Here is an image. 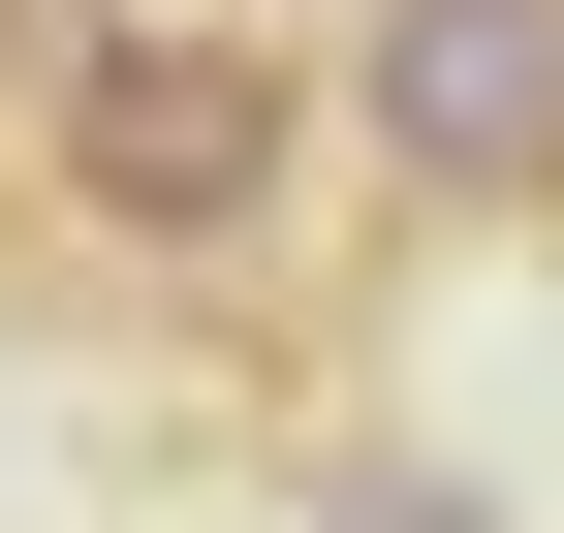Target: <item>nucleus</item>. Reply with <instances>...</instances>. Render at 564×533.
Wrapping results in <instances>:
<instances>
[{
  "mask_svg": "<svg viewBox=\"0 0 564 533\" xmlns=\"http://www.w3.org/2000/svg\"><path fill=\"white\" fill-rule=\"evenodd\" d=\"M0 126H32V188H63L95 251H251L282 188H314L345 95H314L282 32H32V95H0Z\"/></svg>",
  "mask_w": 564,
  "mask_h": 533,
  "instance_id": "f257e3e1",
  "label": "nucleus"
},
{
  "mask_svg": "<svg viewBox=\"0 0 564 533\" xmlns=\"http://www.w3.org/2000/svg\"><path fill=\"white\" fill-rule=\"evenodd\" d=\"M345 157L408 220H564V0H377L345 32Z\"/></svg>",
  "mask_w": 564,
  "mask_h": 533,
  "instance_id": "f03ea898",
  "label": "nucleus"
}]
</instances>
